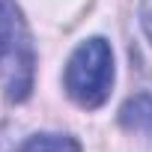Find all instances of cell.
<instances>
[{"instance_id":"4","label":"cell","mask_w":152,"mask_h":152,"mask_svg":"<svg viewBox=\"0 0 152 152\" xmlns=\"http://www.w3.org/2000/svg\"><path fill=\"white\" fill-rule=\"evenodd\" d=\"M12 36H15V9L6 0H0V57L9 51Z\"/></svg>"},{"instance_id":"2","label":"cell","mask_w":152,"mask_h":152,"mask_svg":"<svg viewBox=\"0 0 152 152\" xmlns=\"http://www.w3.org/2000/svg\"><path fill=\"white\" fill-rule=\"evenodd\" d=\"M119 122L128 131H137V134L152 137V93L131 96L122 104V110H119Z\"/></svg>"},{"instance_id":"1","label":"cell","mask_w":152,"mask_h":152,"mask_svg":"<svg viewBox=\"0 0 152 152\" xmlns=\"http://www.w3.org/2000/svg\"><path fill=\"white\" fill-rule=\"evenodd\" d=\"M63 84L69 99L78 107H87V110L102 107L113 87V51L107 39L93 36L75 48L66 63Z\"/></svg>"},{"instance_id":"3","label":"cell","mask_w":152,"mask_h":152,"mask_svg":"<svg viewBox=\"0 0 152 152\" xmlns=\"http://www.w3.org/2000/svg\"><path fill=\"white\" fill-rule=\"evenodd\" d=\"M18 152H81V143L72 134H33Z\"/></svg>"},{"instance_id":"5","label":"cell","mask_w":152,"mask_h":152,"mask_svg":"<svg viewBox=\"0 0 152 152\" xmlns=\"http://www.w3.org/2000/svg\"><path fill=\"white\" fill-rule=\"evenodd\" d=\"M140 27H143L146 39L152 42V0H140Z\"/></svg>"}]
</instances>
